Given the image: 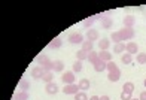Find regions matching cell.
Listing matches in <instances>:
<instances>
[{"instance_id":"4316f807","label":"cell","mask_w":146,"mask_h":100,"mask_svg":"<svg viewBox=\"0 0 146 100\" xmlns=\"http://www.w3.org/2000/svg\"><path fill=\"white\" fill-rule=\"evenodd\" d=\"M121 61L124 63V64H131V61H133V55L131 54H122L121 55Z\"/></svg>"},{"instance_id":"603a6c76","label":"cell","mask_w":146,"mask_h":100,"mask_svg":"<svg viewBox=\"0 0 146 100\" xmlns=\"http://www.w3.org/2000/svg\"><path fill=\"white\" fill-rule=\"evenodd\" d=\"M88 54H90V52L84 51V49H79L76 52V58L79 60V61H82V60H88Z\"/></svg>"},{"instance_id":"d590c367","label":"cell","mask_w":146,"mask_h":100,"mask_svg":"<svg viewBox=\"0 0 146 100\" xmlns=\"http://www.w3.org/2000/svg\"><path fill=\"white\" fill-rule=\"evenodd\" d=\"M88 100H100V97H98V96H91Z\"/></svg>"},{"instance_id":"5bb4252c","label":"cell","mask_w":146,"mask_h":100,"mask_svg":"<svg viewBox=\"0 0 146 100\" xmlns=\"http://www.w3.org/2000/svg\"><path fill=\"white\" fill-rule=\"evenodd\" d=\"M92 66H94V70L98 72V73L106 70V61H103V60H100V58H98V61L96 64H92Z\"/></svg>"},{"instance_id":"1f68e13d","label":"cell","mask_w":146,"mask_h":100,"mask_svg":"<svg viewBox=\"0 0 146 100\" xmlns=\"http://www.w3.org/2000/svg\"><path fill=\"white\" fill-rule=\"evenodd\" d=\"M82 70V61H75L73 63V73H78V72H81Z\"/></svg>"},{"instance_id":"277c9868","label":"cell","mask_w":146,"mask_h":100,"mask_svg":"<svg viewBox=\"0 0 146 100\" xmlns=\"http://www.w3.org/2000/svg\"><path fill=\"white\" fill-rule=\"evenodd\" d=\"M69 42L76 45V43H84V36L81 35V33H72V35H69Z\"/></svg>"},{"instance_id":"8d00e7d4","label":"cell","mask_w":146,"mask_h":100,"mask_svg":"<svg viewBox=\"0 0 146 100\" xmlns=\"http://www.w3.org/2000/svg\"><path fill=\"white\" fill-rule=\"evenodd\" d=\"M100 100H110V97H109V96H102Z\"/></svg>"},{"instance_id":"2e32d148","label":"cell","mask_w":146,"mask_h":100,"mask_svg":"<svg viewBox=\"0 0 146 100\" xmlns=\"http://www.w3.org/2000/svg\"><path fill=\"white\" fill-rule=\"evenodd\" d=\"M40 79H42V81H45L46 84H49V82H52V79H54V75H52V72H48V70H45Z\"/></svg>"},{"instance_id":"52a82bcc","label":"cell","mask_w":146,"mask_h":100,"mask_svg":"<svg viewBox=\"0 0 146 100\" xmlns=\"http://www.w3.org/2000/svg\"><path fill=\"white\" fill-rule=\"evenodd\" d=\"M45 91L48 93V94L54 96V94H57V93H58V85H57L55 82H49V84H46Z\"/></svg>"},{"instance_id":"83f0119b","label":"cell","mask_w":146,"mask_h":100,"mask_svg":"<svg viewBox=\"0 0 146 100\" xmlns=\"http://www.w3.org/2000/svg\"><path fill=\"white\" fill-rule=\"evenodd\" d=\"M94 23H96V17H90V18H87V19H84L82 25H84V27H88V29H90Z\"/></svg>"},{"instance_id":"6da1fadb","label":"cell","mask_w":146,"mask_h":100,"mask_svg":"<svg viewBox=\"0 0 146 100\" xmlns=\"http://www.w3.org/2000/svg\"><path fill=\"white\" fill-rule=\"evenodd\" d=\"M119 37H121V41L125 42V41H131V39H134V30L133 29H122V30H119Z\"/></svg>"},{"instance_id":"ba28073f","label":"cell","mask_w":146,"mask_h":100,"mask_svg":"<svg viewBox=\"0 0 146 100\" xmlns=\"http://www.w3.org/2000/svg\"><path fill=\"white\" fill-rule=\"evenodd\" d=\"M119 78H121V70L119 69H116L113 72H109V75H108V79L110 82H118Z\"/></svg>"},{"instance_id":"e0dca14e","label":"cell","mask_w":146,"mask_h":100,"mask_svg":"<svg viewBox=\"0 0 146 100\" xmlns=\"http://www.w3.org/2000/svg\"><path fill=\"white\" fill-rule=\"evenodd\" d=\"M112 25H113V19L110 17H106L104 19H102V27L103 29H110Z\"/></svg>"},{"instance_id":"4fadbf2b","label":"cell","mask_w":146,"mask_h":100,"mask_svg":"<svg viewBox=\"0 0 146 100\" xmlns=\"http://www.w3.org/2000/svg\"><path fill=\"white\" fill-rule=\"evenodd\" d=\"M37 63H39V66L45 67L46 64H49V63H51V60L48 58V55H46V54H40V55L37 57Z\"/></svg>"},{"instance_id":"44dd1931","label":"cell","mask_w":146,"mask_h":100,"mask_svg":"<svg viewBox=\"0 0 146 100\" xmlns=\"http://www.w3.org/2000/svg\"><path fill=\"white\" fill-rule=\"evenodd\" d=\"M29 88H30V82L25 81V79H21V81H19V84H18V90H19V91H27Z\"/></svg>"},{"instance_id":"ac0fdd59","label":"cell","mask_w":146,"mask_h":100,"mask_svg":"<svg viewBox=\"0 0 146 100\" xmlns=\"http://www.w3.org/2000/svg\"><path fill=\"white\" fill-rule=\"evenodd\" d=\"M124 51H127V48H125V43H115V46H113V52L115 54H122Z\"/></svg>"},{"instance_id":"8fae6325","label":"cell","mask_w":146,"mask_h":100,"mask_svg":"<svg viewBox=\"0 0 146 100\" xmlns=\"http://www.w3.org/2000/svg\"><path fill=\"white\" fill-rule=\"evenodd\" d=\"M79 90H81V91H88L90 90V87H91V84H90V81H88V79H85V78H82L81 79V81H79Z\"/></svg>"},{"instance_id":"484cf974","label":"cell","mask_w":146,"mask_h":100,"mask_svg":"<svg viewBox=\"0 0 146 100\" xmlns=\"http://www.w3.org/2000/svg\"><path fill=\"white\" fill-rule=\"evenodd\" d=\"M64 69V63L61 60H55L54 61V72H63Z\"/></svg>"},{"instance_id":"e575fe53","label":"cell","mask_w":146,"mask_h":100,"mask_svg":"<svg viewBox=\"0 0 146 100\" xmlns=\"http://www.w3.org/2000/svg\"><path fill=\"white\" fill-rule=\"evenodd\" d=\"M139 100H146V91H142V93H140V97H139Z\"/></svg>"},{"instance_id":"7402d4cb","label":"cell","mask_w":146,"mask_h":100,"mask_svg":"<svg viewBox=\"0 0 146 100\" xmlns=\"http://www.w3.org/2000/svg\"><path fill=\"white\" fill-rule=\"evenodd\" d=\"M88 61H90L91 64H96V63L98 61V52L91 51L90 54H88Z\"/></svg>"},{"instance_id":"4dcf8cb0","label":"cell","mask_w":146,"mask_h":100,"mask_svg":"<svg viewBox=\"0 0 146 100\" xmlns=\"http://www.w3.org/2000/svg\"><path fill=\"white\" fill-rule=\"evenodd\" d=\"M110 39H112V42H115V43H121L122 41H121V37H119V33L118 31H113L110 35Z\"/></svg>"},{"instance_id":"f1b7e54d","label":"cell","mask_w":146,"mask_h":100,"mask_svg":"<svg viewBox=\"0 0 146 100\" xmlns=\"http://www.w3.org/2000/svg\"><path fill=\"white\" fill-rule=\"evenodd\" d=\"M116 69H119L118 66H116V63L112 60V61H109V63H106V70L108 72H113V70H116Z\"/></svg>"},{"instance_id":"f35d334b","label":"cell","mask_w":146,"mask_h":100,"mask_svg":"<svg viewBox=\"0 0 146 100\" xmlns=\"http://www.w3.org/2000/svg\"><path fill=\"white\" fill-rule=\"evenodd\" d=\"M131 100H139V99H131Z\"/></svg>"},{"instance_id":"d4e9b609","label":"cell","mask_w":146,"mask_h":100,"mask_svg":"<svg viewBox=\"0 0 146 100\" xmlns=\"http://www.w3.org/2000/svg\"><path fill=\"white\" fill-rule=\"evenodd\" d=\"M92 48H94V43L90 42V41H84V43H82V48H81V49L87 51V52H91V51H92Z\"/></svg>"},{"instance_id":"7a4b0ae2","label":"cell","mask_w":146,"mask_h":100,"mask_svg":"<svg viewBox=\"0 0 146 100\" xmlns=\"http://www.w3.org/2000/svg\"><path fill=\"white\" fill-rule=\"evenodd\" d=\"M79 91H81V90H79V85L78 84H69V85H64L63 87V93H64V94H73V96H76Z\"/></svg>"},{"instance_id":"d6a6232c","label":"cell","mask_w":146,"mask_h":100,"mask_svg":"<svg viewBox=\"0 0 146 100\" xmlns=\"http://www.w3.org/2000/svg\"><path fill=\"white\" fill-rule=\"evenodd\" d=\"M88 99L90 97H87V93H84V91H79L75 96V100H88Z\"/></svg>"},{"instance_id":"9a60e30c","label":"cell","mask_w":146,"mask_h":100,"mask_svg":"<svg viewBox=\"0 0 146 100\" xmlns=\"http://www.w3.org/2000/svg\"><path fill=\"white\" fill-rule=\"evenodd\" d=\"M109 46H110V41L108 37H104V39H102V41L98 42V48H100V51H108Z\"/></svg>"},{"instance_id":"ffe728a7","label":"cell","mask_w":146,"mask_h":100,"mask_svg":"<svg viewBox=\"0 0 146 100\" xmlns=\"http://www.w3.org/2000/svg\"><path fill=\"white\" fill-rule=\"evenodd\" d=\"M61 39H60V37H55V39H52V41H51V43H49V48L51 49H58L60 48V46H61Z\"/></svg>"},{"instance_id":"d6986e66","label":"cell","mask_w":146,"mask_h":100,"mask_svg":"<svg viewBox=\"0 0 146 100\" xmlns=\"http://www.w3.org/2000/svg\"><path fill=\"white\" fill-rule=\"evenodd\" d=\"M14 99L15 100H29V93L27 91H18V93H15Z\"/></svg>"},{"instance_id":"836d02e7","label":"cell","mask_w":146,"mask_h":100,"mask_svg":"<svg viewBox=\"0 0 146 100\" xmlns=\"http://www.w3.org/2000/svg\"><path fill=\"white\" fill-rule=\"evenodd\" d=\"M131 99H133V94H130V93H127V91L121 93V100H131Z\"/></svg>"},{"instance_id":"3957f363","label":"cell","mask_w":146,"mask_h":100,"mask_svg":"<svg viewBox=\"0 0 146 100\" xmlns=\"http://www.w3.org/2000/svg\"><path fill=\"white\" fill-rule=\"evenodd\" d=\"M61 81L69 85V84H75V73H73V70H69V72H64L63 76H61Z\"/></svg>"},{"instance_id":"9c48e42d","label":"cell","mask_w":146,"mask_h":100,"mask_svg":"<svg viewBox=\"0 0 146 100\" xmlns=\"http://www.w3.org/2000/svg\"><path fill=\"white\" fill-rule=\"evenodd\" d=\"M87 41H90V42L98 41V31L94 30V29H90V30L87 31Z\"/></svg>"},{"instance_id":"cb8c5ba5","label":"cell","mask_w":146,"mask_h":100,"mask_svg":"<svg viewBox=\"0 0 146 100\" xmlns=\"http://www.w3.org/2000/svg\"><path fill=\"white\" fill-rule=\"evenodd\" d=\"M134 90H136V87H134L133 82H125L124 87H122V91H127V93H130V94H133V91H134Z\"/></svg>"},{"instance_id":"30bf717a","label":"cell","mask_w":146,"mask_h":100,"mask_svg":"<svg viewBox=\"0 0 146 100\" xmlns=\"http://www.w3.org/2000/svg\"><path fill=\"white\" fill-rule=\"evenodd\" d=\"M125 48H127V52L128 54H137V51H139V45L136 42H128L127 45H125Z\"/></svg>"},{"instance_id":"74e56055","label":"cell","mask_w":146,"mask_h":100,"mask_svg":"<svg viewBox=\"0 0 146 100\" xmlns=\"http://www.w3.org/2000/svg\"><path fill=\"white\" fill-rule=\"evenodd\" d=\"M143 84H145V87H146V79H145V82H143Z\"/></svg>"},{"instance_id":"f546056e","label":"cell","mask_w":146,"mask_h":100,"mask_svg":"<svg viewBox=\"0 0 146 100\" xmlns=\"http://www.w3.org/2000/svg\"><path fill=\"white\" fill-rule=\"evenodd\" d=\"M136 60H137L139 64H146V52H140V54H137Z\"/></svg>"},{"instance_id":"7c38bea8","label":"cell","mask_w":146,"mask_h":100,"mask_svg":"<svg viewBox=\"0 0 146 100\" xmlns=\"http://www.w3.org/2000/svg\"><path fill=\"white\" fill-rule=\"evenodd\" d=\"M98 58L106 61V63H109V61H112V54L109 51H100L98 52Z\"/></svg>"},{"instance_id":"8992f818","label":"cell","mask_w":146,"mask_h":100,"mask_svg":"<svg viewBox=\"0 0 146 100\" xmlns=\"http://www.w3.org/2000/svg\"><path fill=\"white\" fill-rule=\"evenodd\" d=\"M43 72H45V70H43L42 66H36V67L31 69L30 75H31V78H35V79H40L42 75H43Z\"/></svg>"},{"instance_id":"5b68a950","label":"cell","mask_w":146,"mask_h":100,"mask_svg":"<svg viewBox=\"0 0 146 100\" xmlns=\"http://www.w3.org/2000/svg\"><path fill=\"white\" fill-rule=\"evenodd\" d=\"M122 24H124L125 29H133V27H134V24H136V18L133 15H127L122 19Z\"/></svg>"}]
</instances>
